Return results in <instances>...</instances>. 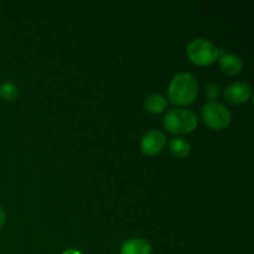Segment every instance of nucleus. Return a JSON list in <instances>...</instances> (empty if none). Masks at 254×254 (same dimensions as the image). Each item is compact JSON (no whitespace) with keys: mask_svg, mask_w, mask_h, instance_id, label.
I'll return each instance as SVG.
<instances>
[{"mask_svg":"<svg viewBox=\"0 0 254 254\" xmlns=\"http://www.w3.org/2000/svg\"><path fill=\"white\" fill-rule=\"evenodd\" d=\"M166 144V135L161 130H150L143 136L140 150L144 155L154 156L161 153Z\"/></svg>","mask_w":254,"mask_h":254,"instance_id":"39448f33","label":"nucleus"},{"mask_svg":"<svg viewBox=\"0 0 254 254\" xmlns=\"http://www.w3.org/2000/svg\"><path fill=\"white\" fill-rule=\"evenodd\" d=\"M166 106H168V101L165 99V97L158 93L148 96L145 102H144V108H145L146 112H149L151 114L163 113L165 111Z\"/></svg>","mask_w":254,"mask_h":254,"instance_id":"1a4fd4ad","label":"nucleus"},{"mask_svg":"<svg viewBox=\"0 0 254 254\" xmlns=\"http://www.w3.org/2000/svg\"><path fill=\"white\" fill-rule=\"evenodd\" d=\"M201 117L206 126L215 130L226 129L232 121V114H231L230 109L218 102H207L202 107Z\"/></svg>","mask_w":254,"mask_h":254,"instance_id":"20e7f679","label":"nucleus"},{"mask_svg":"<svg viewBox=\"0 0 254 254\" xmlns=\"http://www.w3.org/2000/svg\"><path fill=\"white\" fill-rule=\"evenodd\" d=\"M121 254H151V246L144 238H129L122 245Z\"/></svg>","mask_w":254,"mask_h":254,"instance_id":"6e6552de","label":"nucleus"},{"mask_svg":"<svg viewBox=\"0 0 254 254\" xmlns=\"http://www.w3.org/2000/svg\"><path fill=\"white\" fill-rule=\"evenodd\" d=\"M62 254H82L81 252H79V251H77V250H67V251H64V253Z\"/></svg>","mask_w":254,"mask_h":254,"instance_id":"4468645a","label":"nucleus"},{"mask_svg":"<svg viewBox=\"0 0 254 254\" xmlns=\"http://www.w3.org/2000/svg\"><path fill=\"white\" fill-rule=\"evenodd\" d=\"M19 96V88L11 82H5L0 86V97L5 101H14Z\"/></svg>","mask_w":254,"mask_h":254,"instance_id":"9b49d317","label":"nucleus"},{"mask_svg":"<svg viewBox=\"0 0 254 254\" xmlns=\"http://www.w3.org/2000/svg\"><path fill=\"white\" fill-rule=\"evenodd\" d=\"M252 96L250 84L245 82H233L227 86L223 92V97L231 104H242L247 102Z\"/></svg>","mask_w":254,"mask_h":254,"instance_id":"423d86ee","label":"nucleus"},{"mask_svg":"<svg viewBox=\"0 0 254 254\" xmlns=\"http://www.w3.org/2000/svg\"><path fill=\"white\" fill-rule=\"evenodd\" d=\"M186 52L193 64L198 66H210L218 59L220 50L210 40L197 37L189 44Z\"/></svg>","mask_w":254,"mask_h":254,"instance_id":"7ed1b4c3","label":"nucleus"},{"mask_svg":"<svg viewBox=\"0 0 254 254\" xmlns=\"http://www.w3.org/2000/svg\"><path fill=\"white\" fill-rule=\"evenodd\" d=\"M191 150V145L185 138H174L170 141V151L178 158H185Z\"/></svg>","mask_w":254,"mask_h":254,"instance_id":"9d476101","label":"nucleus"},{"mask_svg":"<svg viewBox=\"0 0 254 254\" xmlns=\"http://www.w3.org/2000/svg\"><path fill=\"white\" fill-rule=\"evenodd\" d=\"M221 93V88L217 83L215 82H211L206 86L205 88V96L208 99V102H216V99L218 98Z\"/></svg>","mask_w":254,"mask_h":254,"instance_id":"f8f14e48","label":"nucleus"},{"mask_svg":"<svg viewBox=\"0 0 254 254\" xmlns=\"http://www.w3.org/2000/svg\"><path fill=\"white\" fill-rule=\"evenodd\" d=\"M4 223H5V212H4V210H2L1 206H0V230L2 228Z\"/></svg>","mask_w":254,"mask_h":254,"instance_id":"ddd939ff","label":"nucleus"},{"mask_svg":"<svg viewBox=\"0 0 254 254\" xmlns=\"http://www.w3.org/2000/svg\"><path fill=\"white\" fill-rule=\"evenodd\" d=\"M164 126L170 133L188 134L197 127V117L190 109L174 108L164 117Z\"/></svg>","mask_w":254,"mask_h":254,"instance_id":"f03ea898","label":"nucleus"},{"mask_svg":"<svg viewBox=\"0 0 254 254\" xmlns=\"http://www.w3.org/2000/svg\"><path fill=\"white\" fill-rule=\"evenodd\" d=\"M218 64L221 69L230 76L238 74L243 68V62L237 55L230 54V52L221 51L218 52Z\"/></svg>","mask_w":254,"mask_h":254,"instance_id":"0eeeda50","label":"nucleus"},{"mask_svg":"<svg viewBox=\"0 0 254 254\" xmlns=\"http://www.w3.org/2000/svg\"><path fill=\"white\" fill-rule=\"evenodd\" d=\"M198 83L195 76L189 72H180L171 79L168 97L175 106H189L197 98Z\"/></svg>","mask_w":254,"mask_h":254,"instance_id":"f257e3e1","label":"nucleus"}]
</instances>
